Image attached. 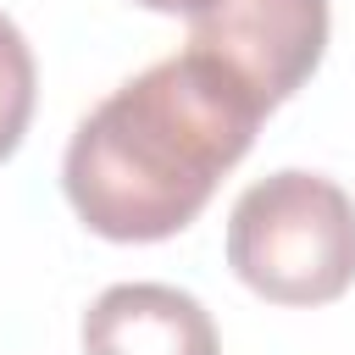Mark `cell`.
<instances>
[{
	"instance_id": "6da1fadb",
	"label": "cell",
	"mask_w": 355,
	"mask_h": 355,
	"mask_svg": "<svg viewBox=\"0 0 355 355\" xmlns=\"http://www.w3.org/2000/svg\"><path fill=\"white\" fill-rule=\"evenodd\" d=\"M261 116L205 55H166L78 122L61 189L78 222L111 244L172 239L205 211L222 172L244 161Z\"/></svg>"
},
{
	"instance_id": "7a4b0ae2",
	"label": "cell",
	"mask_w": 355,
	"mask_h": 355,
	"mask_svg": "<svg viewBox=\"0 0 355 355\" xmlns=\"http://www.w3.org/2000/svg\"><path fill=\"white\" fill-rule=\"evenodd\" d=\"M227 266L272 305H327L355 283V200L316 172L250 183L227 216Z\"/></svg>"
},
{
	"instance_id": "3957f363",
	"label": "cell",
	"mask_w": 355,
	"mask_h": 355,
	"mask_svg": "<svg viewBox=\"0 0 355 355\" xmlns=\"http://www.w3.org/2000/svg\"><path fill=\"white\" fill-rule=\"evenodd\" d=\"M189 50L272 111L316 72L327 50V0H211L189 17Z\"/></svg>"
},
{
	"instance_id": "277c9868",
	"label": "cell",
	"mask_w": 355,
	"mask_h": 355,
	"mask_svg": "<svg viewBox=\"0 0 355 355\" xmlns=\"http://www.w3.org/2000/svg\"><path fill=\"white\" fill-rule=\"evenodd\" d=\"M83 355H222L211 311L172 283H116L83 311Z\"/></svg>"
},
{
	"instance_id": "5b68a950",
	"label": "cell",
	"mask_w": 355,
	"mask_h": 355,
	"mask_svg": "<svg viewBox=\"0 0 355 355\" xmlns=\"http://www.w3.org/2000/svg\"><path fill=\"white\" fill-rule=\"evenodd\" d=\"M33 116V50L11 17H0V161L22 144Z\"/></svg>"
},
{
	"instance_id": "8992f818",
	"label": "cell",
	"mask_w": 355,
	"mask_h": 355,
	"mask_svg": "<svg viewBox=\"0 0 355 355\" xmlns=\"http://www.w3.org/2000/svg\"><path fill=\"white\" fill-rule=\"evenodd\" d=\"M133 6H144V11H166V17H200L211 0H133Z\"/></svg>"
}]
</instances>
